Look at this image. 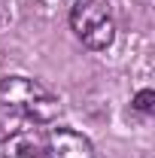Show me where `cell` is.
Here are the masks:
<instances>
[{
	"mask_svg": "<svg viewBox=\"0 0 155 158\" xmlns=\"http://www.w3.org/2000/svg\"><path fill=\"white\" fill-rule=\"evenodd\" d=\"M58 98L31 76H9L0 82V113L12 125L19 122H52L58 116Z\"/></svg>",
	"mask_w": 155,
	"mask_h": 158,
	"instance_id": "1",
	"label": "cell"
},
{
	"mask_svg": "<svg viewBox=\"0 0 155 158\" xmlns=\"http://www.w3.org/2000/svg\"><path fill=\"white\" fill-rule=\"evenodd\" d=\"M134 110L137 113H152L155 110V91L152 88H143V91H137V98H134Z\"/></svg>",
	"mask_w": 155,
	"mask_h": 158,
	"instance_id": "5",
	"label": "cell"
},
{
	"mask_svg": "<svg viewBox=\"0 0 155 158\" xmlns=\"http://www.w3.org/2000/svg\"><path fill=\"white\" fill-rule=\"evenodd\" d=\"M0 149L6 158H46V137L37 128H19Z\"/></svg>",
	"mask_w": 155,
	"mask_h": 158,
	"instance_id": "4",
	"label": "cell"
},
{
	"mask_svg": "<svg viewBox=\"0 0 155 158\" xmlns=\"http://www.w3.org/2000/svg\"><path fill=\"white\" fill-rule=\"evenodd\" d=\"M12 131H19V128H15V125H12L9 118H6L3 113H0V146H3V143L9 140V134H12Z\"/></svg>",
	"mask_w": 155,
	"mask_h": 158,
	"instance_id": "6",
	"label": "cell"
},
{
	"mask_svg": "<svg viewBox=\"0 0 155 158\" xmlns=\"http://www.w3.org/2000/svg\"><path fill=\"white\" fill-rule=\"evenodd\" d=\"M46 158H94V149L88 137L70 128H55L46 137Z\"/></svg>",
	"mask_w": 155,
	"mask_h": 158,
	"instance_id": "3",
	"label": "cell"
},
{
	"mask_svg": "<svg viewBox=\"0 0 155 158\" xmlns=\"http://www.w3.org/2000/svg\"><path fill=\"white\" fill-rule=\"evenodd\" d=\"M70 27L82 40V46H88L94 52L107 49L113 43V37H116L113 15L100 0H76L73 9H70Z\"/></svg>",
	"mask_w": 155,
	"mask_h": 158,
	"instance_id": "2",
	"label": "cell"
}]
</instances>
